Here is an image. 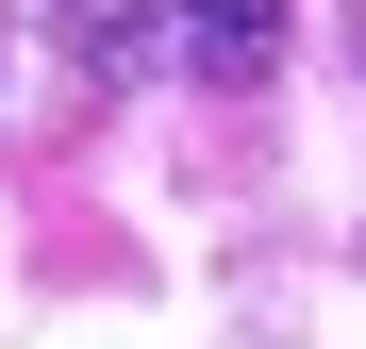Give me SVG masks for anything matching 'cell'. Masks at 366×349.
Listing matches in <instances>:
<instances>
[{
	"mask_svg": "<svg viewBox=\"0 0 366 349\" xmlns=\"http://www.w3.org/2000/svg\"><path fill=\"white\" fill-rule=\"evenodd\" d=\"M167 50H183V84L250 100V84L283 67V0H167Z\"/></svg>",
	"mask_w": 366,
	"mask_h": 349,
	"instance_id": "6da1fadb",
	"label": "cell"
}]
</instances>
